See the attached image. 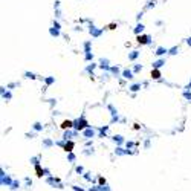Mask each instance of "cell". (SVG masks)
I'll return each instance as SVG.
<instances>
[{
	"mask_svg": "<svg viewBox=\"0 0 191 191\" xmlns=\"http://www.w3.org/2000/svg\"><path fill=\"white\" fill-rule=\"evenodd\" d=\"M60 127L63 129V130H66V129H70V127H72V121H63Z\"/></svg>",
	"mask_w": 191,
	"mask_h": 191,
	"instance_id": "6da1fadb",
	"label": "cell"
},
{
	"mask_svg": "<svg viewBox=\"0 0 191 191\" xmlns=\"http://www.w3.org/2000/svg\"><path fill=\"white\" fill-rule=\"evenodd\" d=\"M35 173H37L38 177H41V176H43V170H41V167H38V165H37V167H35Z\"/></svg>",
	"mask_w": 191,
	"mask_h": 191,
	"instance_id": "7a4b0ae2",
	"label": "cell"
},
{
	"mask_svg": "<svg viewBox=\"0 0 191 191\" xmlns=\"http://www.w3.org/2000/svg\"><path fill=\"white\" fill-rule=\"evenodd\" d=\"M151 77H153V78H159V77H161V72H159V70H151Z\"/></svg>",
	"mask_w": 191,
	"mask_h": 191,
	"instance_id": "3957f363",
	"label": "cell"
},
{
	"mask_svg": "<svg viewBox=\"0 0 191 191\" xmlns=\"http://www.w3.org/2000/svg\"><path fill=\"white\" fill-rule=\"evenodd\" d=\"M72 148H73V142H69V144L64 145V150H66V151H70Z\"/></svg>",
	"mask_w": 191,
	"mask_h": 191,
	"instance_id": "277c9868",
	"label": "cell"
},
{
	"mask_svg": "<svg viewBox=\"0 0 191 191\" xmlns=\"http://www.w3.org/2000/svg\"><path fill=\"white\" fill-rule=\"evenodd\" d=\"M138 40H139V43H147V37H138Z\"/></svg>",
	"mask_w": 191,
	"mask_h": 191,
	"instance_id": "5b68a950",
	"label": "cell"
}]
</instances>
